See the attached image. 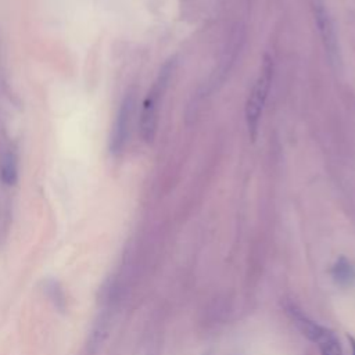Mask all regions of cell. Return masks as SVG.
<instances>
[{
	"label": "cell",
	"mask_w": 355,
	"mask_h": 355,
	"mask_svg": "<svg viewBox=\"0 0 355 355\" xmlns=\"http://www.w3.org/2000/svg\"><path fill=\"white\" fill-rule=\"evenodd\" d=\"M173 65H175V60H169L162 65L155 82L153 83L150 92L143 103L141 115H140V135L146 143H151L155 137L159 103H161L162 94L165 93V89L168 86L169 78L172 75Z\"/></svg>",
	"instance_id": "1"
},
{
	"label": "cell",
	"mask_w": 355,
	"mask_h": 355,
	"mask_svg": "<svg viewBox=\"0 0 355 355\" xmlns=\"http://www.w3.org/2000/svg\"><path fill=\"white\" fill-rule=\"evenodd\" d=\"M272 78H273V61L269 55H265L261 67V73L257 78L245 104V121H247L248 135L252 141H255L258 136V126H259L263 105L270 89Z\"/></svg>",
	"instance_id": "2"
},
{
	"label": "cell",
	"mask_w": 355,
	"mask_h": 355,
	"mask_svg": "<svg viewBox=\"0 0 355 355\" xmlns=\"http://www.w3.org/2000/svg\"><path fill=\"white\" fill-rule=\"evenodd\" d=\"M133 110H135V96L132 93H126V96L123 97V100L119 105V110H118V114L115 118V123H114V129H112V135H111L110 150L114 155H119L128 143Z\"/></svg>",
	"instance_id": "3"
},
{
	"label": "cell",
	"mask_w": 355,
	"mask_h": 355,
	"mask_svg": "<svg viewBox=\"0 0 355 355\" xmlns=\"http://www.w3.org/2000/svg\"><path fill=\"white\" fill-rule=\"evenodd\" d=\"M308 1L311 4V10L313 14L315 22L318 25L327 57L331 64H336L338 61V46H337V39H336V32H334L331 18L322 0H308Z\"/></svg>",
	"instance_id": "4"
},
{
	"label": "cell",
	"mask_w": 355,
	"mask_h": 355,
	"mask_svg": "<svg viewBox=\"0 0 355 355\" xmlns=\"http://www.w3.org/2000/svg\"><path fill=\"white\" fill-rule=\"evenodd\" d=\"M284 308L291 318L293 323L297 326V329L301 331L304 337H306L312 343H318L319 337L322 336L324 326H320L311 318H308L294 302H286Z\"/></svg>",
	"instance_id": "5"
},
{
	"label": "cell",
	"mask_w": 355,
	"mask_h": 355,
	"mask_svg": "<svg viewBox=\"0 0 355 355\" xmlns=\"http://www.w3.org/2000/svg\"><path fill=\"white\" fill-rule=\"evenodd\" d=\"M331 276L341 287L352 286L355 284V266L345 257H340L333 265Z\"/></svg>",
	"instance_id": "6"
},
{
	"label": "cell",
	"mask_w": 355,
	"mask_h": 355,
	"mask_svg": "<svg viewBox=\"0 0 355 355\" xmlns=\"http://www.w3.org/2000/svg\"><path fill=\"white\" fill-rule=\"evenodd\" d=\"M0 179L6 186H14L18 180V159L14 151L8 150L0 161Z\"/></svg>",
	"instance_id": "7"
},
{
	"label": "cell",
	"mask_w": 355,
	"mask_h": 355,
	"mask_svg": "<svg viewBox=\"0 0 355 355\" xmlns=\"http://www.w3.org/2000/svg\"><path fill=\"white\" fill-rule=\"evenodd\" d=\"M318 344L320 348V355H343V349L336 333L327 327H324Z\"/></svg>",
	"instance_id": "8"
},
{
	"label": "cell",
	"mask_w": 355,
	"mask_h": 355,
	"mask_svg": "<svg viewBox=\"0 0 355 355\" xmlns=\"http://www.w3.org/2000/svg\"><path fill=\"white\" fill-rule=\"evenodd\" d=\"M44 291L47 294V297L50 298V301L54 304V306L58 311H64L65 305H67V300L64 295V291L60 286V283L54 279H47L44 282Z\"/></svg>",
	"instance_id": "9"
},
{
	"label": "cell",
	"mask_w": 355,
	"mask_h": 355,
	"mask_svg": "<svg viewBox=\"0 0 355 355\" xmlns=\"http://www.w3.org/2000/svg\"><path fill=\"white\" fill-rule=\"evenodd\" d=\"M347 338H348V341H349V344H351V348H352V355H355V338H354L352 336H349V334H347Z\"/></svg>",
	"instance_id": "10"
}]
</instances>
